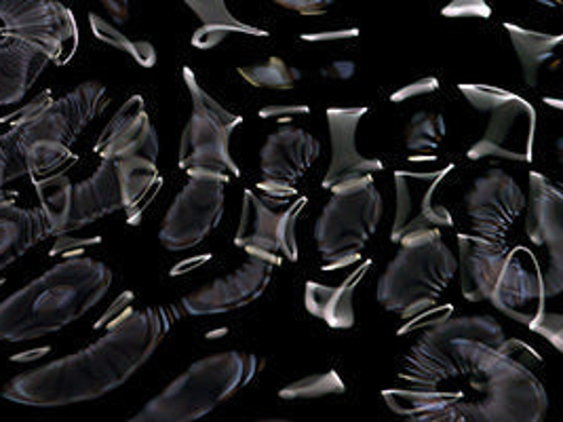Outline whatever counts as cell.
<instances>
[{"label": "cell", "mask_w": 563, "mask_h": 422, "mask_svg": "<svg viewBox=\"0 0 563 422\" xmlns=\"http://www.w3.org/2000/svg\"><path fill=\"white\" fill-rule=\"evenodd\" d=\"M110 104L108 89L98 80L80 82L73 91L53 98L43 91L34 102L13 116L9 132L0 135L13 176L47 174L68 163L82 132Z\"/></svg>", "instance_id": "277c9868"}, {"label": "cell", "mask_w": 563, "mask_h": 422, "mask_svg": "<svg viewBox=\"0 0 563 422\" xmlns=\"http://www.w3.org/2000/svg\"><path fill=\"white\" fill-rule=\"evenodd\" d=\"M260 369L262 359H257L254 353H213L181 371L131 422L199 421L245 389Z\"/></svg>", "instance_id": "5b68a950"}, {"label": "cell", "mask_w": 563, "mask_h": 422, "mask_svg": "<svg viewBox=\"0 0 563 422\" xmlns=\"http://www.w3.org/2000/svg\"><path fill=\"white\" fill-rule=\"evenodd\" d=\"M357 30H351L346 34H305L302 38H310V41H319V38H333V36H355Z\"/></svg>", "instance_id": "60d3db41"}, {"label": "cell", "mask_w": 563, "mask_h": 422, "mask_svg": "<svg viewBox=\"0 0 563 422\" xmlns=\"http://www.w3.org/2000/svg\"><path fill=\"white\" fill-rule=\"evenodd\" d=\"M103 9L108 11V15L112 18L114 24H125L131 15V4L129 0H100Z\"/></svg>", "instance_id": "f35d334b"}, {"label": "cell", "mask_w": 563, "mask_h": 422, "mask_svg": "<svg viewBox=\"0 0 563 422\" xmlns=\"http://www.w3.org/2000/svg\"><path fill=\"white\" fill-rule=\"evenodd\" d=\"M47 237L52 231L43 208H22L0 192V270Z\"/></svg>", "instance_id": "cb8c5ba5"}, {"label": "cell", "mask_w": 563, "mask_h": 422, "mask_svg": "<svg viewBox=\"0 0 563 422\" xmlns=\"http://www.w3.org/2000/svg\"><path fill=\"white\" fill-rule=\"evenodd\" d=\"M487 302L503 315L532 327L547 313V291L538 264L521 258L519 252H509Z\"/></svg>", "instance_id": "44dd1931"}, {"label": "cell", "mask_w": 563, "mask_h": 422, "mask_svg": "<svg viewBox=\"0 0 563 422\" xmlns=\"http://www.w3.org/2000/svg\"><path fill=\"white\" fill-rule=\"evenodd\" d=\"M310 112V108L305 104H287V106H266V108H262L260 112H257V116L260 119H275V121H279V123H287V121H291V119H296V116H305Z\"/></svg>", "instance_id": "8d00e7d4"}, {"label": "cell", "mask_w": 563, "mask_h": 422, "mask_svg": "<svg viewBox=\"0 0 563 422\" xmlns=\"http://www.w3.org/2000/svg\"><path fill=\"white\" fill-rule=\"evenodd\" d=\"M385 215V201L374 178L333 192L314 222V243L328 268L357 263Z\"/></svg>", "instance_id": "9c48e42d"}, {"label": "cell", "mask_w": 563, "mask_h": 422, "mask_svg": "<svg viewBox=\"0 0 563 422\" xmlns=\"http://www.w3.org/2000/svg\"><path fill=\"white\" fill-rule=\"evenodd\" d=\"M0 41L36 45L64 66L77 53V18L59 0H0Z\"/></svg>", "instance_id": "7c38bea8"}, {"label": "cell", "mask_w": 563, "mask_h": 422, "mask_svg": "<svg viewBox=\"0 0 563 422\" xmlns=\"http://www.w3.org/2000/svg\"><path fill=\"white\" fill-rule=\"evenodd\" d=\"M273 270L275 266L250 258L229 275L218 277L216 281L184 296L181 307L192 316L224 315L245 309L268 290Z\"/></svg>", "instance_id": "d6986e66"}, {"label": "cell", "mask_w": 563, "mask_h": 422, "mask_svg": "<svg viewBox=\"0 0 563 422\" xmlns=\"http://www.w3.org/2000/svg\"><path fill=\"white\" fill-rule=\"evenodd\" d=\"M203 26L192 34V47L197 49H213L218 47L231 32L252 34V36H268L266 30L250 26L236 20L227 7V0H181Z\"/></svg>", "instance_id": "83f0119b"}, {"label": "cell", "mask_w": 563, "mask_h": 422, "mask_svg": "<svg viewBox=\"0 0 563 422\" xmlns=\"http://www.w3.org/2000/svg\"><path fill=\"white\" fill-rule=\"evenodd\" d=\"M112 270L93 258L57 263L0 302V343H30L87 315L112 288Z\"/></svg>", "instance_id": "3957f363"}, {"label": "cell", "mask_w": 563, "mask_h": 422, "mask_svg": "<svg viewBox=\"0 0 563 422\" xmlns=\"http://www.w3.org/2000/svg\"><path fill=\"white\" fill-rule=\"evenodd\" d=\"M158 133L142 96H131L103 127L93 153L98 158L146 157L158 160Z\"/></svg>", "instance_id": "7402d4cb"}, {"label": "cell", "mask_w": 563, "mask_h": 422, "mask_svg": "<svg viewBox=\"0 0 563 422\" xmlns=\"http://www.w3.org/2000/svg\"><path fill=\"white\" fill-rule=\"evenodd\" d=\"M227 185L190 178L163 218L158 241L169 252H186L203 243L224 215Z\"/></svg>", "instance_id": "9a60e30c"}, {"label": "cell", "mask_w": 563, "mask_h": 422, "mask_svg": "<svg viewBox=\"0 0 563 422\" xmlns=\"http://www.w3.org/2000/svg\"><path fill=\"white\" fill-rule=\"evenodd\" d=\"M181 75L192 100V110L179 140V169L190 178L229 185L241 176V169L232 158L231 137L243 123V116L227 110L209 96L188 66H184Z\"/></svg>", "instance_id": "52a82bcc"}, {"label": "cell", "mask_w": 563, "mask_h": 422, "mask_svg": "<svg viewBox=\"0 0 563 422\" xmlns=\"http://www.w3.org/2000/svg\"><path fill=\"white\" fill-rule=\"evenodd\" d=\"M437 87H439V82H437V79H433V77L416 80L410 87H404V89H399L397 93H393L390 100H393V102H406V100H410L413 96H422V93L437 91Z\"/></svg>", "instance_id": "74e56055"}, {"label": "cell", "mask_w": 563, "mask_h": 422, "mask_svg": "<svg viewBox=\"0 0 563 422\" xmlns=\"http://www.w3.org/2000/svg\"><path fill=\"white\" fill-rule=\"evenodd\" d=\"M236 73L252 87L271 89V91H291L302 80V73L277 55H273L260 64L241 66Z\"/></svg>", "instance_id": "4dcf8cb0"}, {"label": "cell", "mask_w": 563, "mask_h": 422, "mask_svg": "<svg viewBox=\"0 0 563 422\" xmlns=\"http://www.w3.org/2000/svg\"><path fill=\"white\" fill-rule=\"evenodd\" d=\"M505 30L511 38L512 49L517 53L523 82L528 87H538L549 64L555 62V53L563 43L562 34H544L517 24H505Z\"/></svg>", "instance_id": "f1b7e54d"}, {"label": "cell", "mask_w": 563, "mask_h": 422, "mask_svg": "<svg viewBox=\"0 0 563 422\" xmlns=\"http://www.w3.org/2000/svg\"><path fill=\"white\" fill-rule=\"evenodd\" d=\"M367 108H328V127L332 142V163L321 186L330 192H342L383 171L380 158L363 157L357 148V130Z\"/></svg>", "instance_id": "ffe728a7"}, {"label": "cell", "mask_w": 563, "mask_h": 422, "mask_svg": "<svg viewBox=\"0 0 563 422\" xmlns=\"http://www.w3.org/2000/svg\"><path fill=\"white\" fill-rule=\"evenodd\" d=\"M307 203V197H298L289 208L277 211L254 190H245L234 245L271 266L298 263V220Z\"/></svg>", "instance_id": "4fadbf2b"}, {"label": "cell", "mask_w": 563, "mask_h": 422, "mask_svg": "<svg viewBox=\"0 0 563 422\" xmlns=\"http://www.w3.org/2000/svg\"><path fill=\"white\" fill-rule=\"evenodd\" d=\"M445 133L448 125L443 114L435 110H418L406 121L404 146L410 155H429L443 144Z\"/></svg>", "instance_id": "f546056e"}, {"label": "cell", "mask_w": 563, "mask_h": 422, "mask_svg": "<svg viewBox=\"0 0 563 422\" xmlns=\"http://www.w3.org/2000/svg\"><path fill=\"white\" fill-rule=\"evenodd\" d=\"M530 330H534L538 334H542V336H544L549 343L553 344L558 351H562V316L544 313V315L540 316Z\"/></svg>", "instance_id": "e575fe53"}, {"label": "cell", "mask_w": 563, "mask_h": 422, "mask_svg": "<svg viewBox=\"0 0 563 422\" xmlns=\"http://www.w3.org/2000/svg\"><path fill=\"white\" fill-rule=\"evenodd\" d=\"M526 195L505 169H487L464 195V210L475 235L505 241L526 210Z\"/></svg>", "instance_id": "2e32d148"}, {"label": "cell", "mask_w": 563, "mask_h": 422, "mask_svg": "<svg viewBox=\"0 0 563 422\" xmlns=\"http://www.w3.org/2000/svg\"><path fill=\"white\" fill-rule=\"evenodd\" d=\"M526 235L537 245L547 247L551 266L547 270L544 291L558 296L563 290V192L542 174H530V201H526Z\"/></svg>", "instance_id": "ac0fdd59"}, {"label": "cell", "mask_w": 563, "mask_h": 422, "mask_svg": "<svg viewBox=\"0 0 563 422\" xmlns=\"http://www.w3.org/2000/svg\"><path fill=\"white\" fill-rule=\"evenodd\" d=\"M273 2L300 15H323L328 13V9L335 0H273Z\"/></svg>", "instance_id": "d590c367"}, {"label": "cell", "mask_w": 563, "mask_h": 422, "mask_svg": "<svg viewBox=\"0 0 563 422\" xmlns=\"http://www.w3.org/2000/svg\"><path fill=\"white\" fill-rule=\"evenodd\" d=\"M523 343L489 344L456 336L450 351L461 368L462 422H540L549 410V397L534 369L517 353Z\"/></svg>", "instance_id": "7a4b0ae2"}, {"label": "cell", "mask_w": 563, "mask_h": 422, "mask_svg": "<svg viewBox=\"0 0 563 422\" xmlns=\"http://www.w3.org/2000/svg\"><path fill=\"white\" fill-rule=\"evenodd\" d=\"M464 100L477 112H486L484 135L471 146L468 158H500L530 163L537 142V108L526 98L494 85L464 82L459 87Z\"/></svg>", "instance_id": "30bf717a"}, {"label": "cell", "mask_w": 563, "mask_h": 422, "mask_svg": "<svg viewBox=\"0 0 563 422\" xmlns=\"http://www.w3.org/2000/svg\"><path fill=\"white\" fill-rule=\"evenodd\" d=\"M52 64V57L36 45L0 41V108L22 102Z\"/></svg>", "instance_id": "d4e9b609"}, {"label": "cell", "mask_w": 563, "mask_h": 422, "mask_svg": "<svg viewBox=\"0 0 563 422\" xmlns=\"http://www.w3.org/2000/svg\"><path fill=\"white\" fill-rule=\"evenodd\" d=\"M321 155V142L302 127L283 123L260 151V188L271 195H291Z\"/></svg>", "instance_id": "e0dca14e"}, {"label": "cell", "mask_w": 563, "mask_h": 422, "mask_svg": "<svg viewBox=\"0 0 563 422\" xmlns=\"http://www.w3.org/2000/svg\"><path fill=\"white\" fill-rule=\"evenodd\" d=\"M386 406L399 419L411 422H462V391L450 389H406L393 387L383 391Z\"/></svg>", "instance_id": "484cf974"}, {"label": "cell", "mask_w": 563, "mask_h": 422, "mask_svg": "<svg viewBox=\"0 0 563 422\" xmlns=\"http://www.w3.org/2000/svg\"><path fill=\"white\" fill-rule=\"evenodd\" d=\"M443 18H482L487 20L492 15V9L487 0H450L441 9Z\"/></svg>", "instance_id": "836d02e7"}, {"label": "cell", "mask_w": 563, "mask_h": 422, "mask_svg": "<svg viewBox=\"0 0 563 422\" xmlns=\"http://www.w3.org/2000/svg\"><path fill=\"white\" fill-rule=\"evenodd\" d=\"M172 325L174 316L163 307L131 311L82 351L13 376L0 397L30 408H64L100 399L146 366Z\"/></svg>", "instance_id": "6da1fadb"}, {"label": "cell", "mask_w": 563, "mask_h": 422, "mask_svg": "<svg viewBox=\"0 0 563 422\" xmlns=\"http://www.w3.org/2000/svg\"><path fill=\"white\" fill-rule=\"evenodd\" d=\"M11 180H15V176H13V167H11V160H9L7 151H4V148H2V144H0V192H2L4 185H9Z\"/></svg>", "instance_id": "ab89813d"}, {"label": "cell", "mask_w": 563, "mask_h": 422, "mask_svg": "<svg viewBox=\"0 0 563 422\" xmlns=\"http://www.w3.org/2000/svg\"><path fill=\"white\" fill-rule=\"evenodd\" d=\"M38 190L52 237L68 235L125 210L123 178L114 158H100L93 174L80 182H43Z\"/></svg>", "instance_id": "8fae6325"}, {"label": "cell", "mask_w": 563, "mask_h": 422, "mask_svg": "<svg viewBox=\"0 0 563 422\" xmlns=\"http://www.w3.org/2000/svg\"><path fill=\"white\" fill-rule=\"evenodd\" d=\"M346 393V387L338 371H321L310 374L296 382H289L279 391L282 399H321V397L342 396Z\"/></svg>", "instance_id": "d6a6232c"}, {"label": "cell", "mask_w": 563, "mask_h": 422, "mask_svg": "<svg viewBox=\"0 0 563 422\" xmlns=\"http://www.w3.org/2000/svg\"><path fill=\"white\" fill-rule=\"evenodd\" d=\"M456 241V275L462 296L468 302H486L511 249L507 247L505 241L482 237L475 233L459 235Z\"/></svg>", "instance_id": "603a6c76"}, {"label": "cell", "mask_w": 563, "mask_h": 422, "mask_svg": "<svg viewBox=\"0 0 563 422\" xmlns=\"http://www.w3.org/2000/svg\"><path fill=\"white\" fill-rule=\"evenodd\" d=\"M456 336H471L484 343L500 344L505 341L503 325L486 315L448 316L439 319L424 334L411 344L397 369V385L406 389H461L462 374L450 343Z\"/></svg>", "instance_id": "ba28073f"}, {"label": "cell", "mask_w": 563, "mask_h": 422, "mask_svg": "<svg viewBox=\"0 0 563 422\" xmlns=\"http://www.w3.org/2000/svg\"><path fill=\"white\" fill-rule=\"evenodd\" d=\"M454 277L456 254L441 233H433L399 245L378 279L376 298L388 313L408 319L435 307Z\"/></svg>", "instance_id": "8992f818"}, {"label": "cell", "mask_w": 563, "mask_h": 422, "mask_svg": "<svg viewBox=\"0 0 563 422\" xmlns=\"http://www.w3.org/2000/svg\"><path fill=\"white\" fill-rule=\"evenodd\" d=\"M89 26H91V32L96 34V38L102 41L103 45H108L117 52L125 53L142 68H153L156 64V49L148 41L129 38L125 32H121L119 27L106 22L102 15H98V13H89Z\"/></svg>", "instance_id": "1f68e13d"}, {"label": "cell", "mask_w": 563, "mask_h": 422, "mask_svg": "<svg viewBox=\"0 0 563 422\" xmlns=\"http://www.w3.org/2000/svg\"><path fill=\"white\" fill-rule=\"evenodd\" d=\"M540 4H547V7H560L562 0H538Z\"/></svg>", "instance_id": "b9f144b4"}, {"label": "cell", "mask_w": 563, "mask_h": 422, "mask_svg": "<svg viewBox=\"0 0 563 422\" xmlns=\"http://www.w3.org/2000/svg\"><path fill=\"white\" fill-rule=\"evenodd\" d=\"M452 169L454 165L433 171H395V220L390 229L395 245L454 226L450 210L437 201V192Z\"/></svg>", "instance_id": "5bb4252c"}, {"label": "cell", "mask_w": 563, "mask_h": 422, "mask_svg": "<svg viewBox=\"0 0 563 422\" xmlns=\"http://www.w3.org/2000/svg\"><path fill=\"white\" fill-rule=\"evenodd\" d=\"M363 273L358 270L342 286H323L308 281L305 286V307L308 313L332 330H351L355 325V286Z\"/></svg>", "instance_id": "4316f807"}]
</instances>
